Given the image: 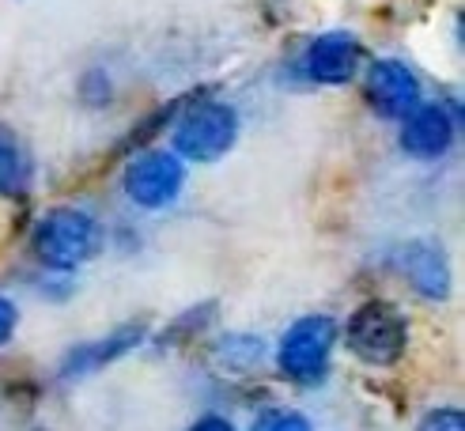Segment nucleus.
Instances as JSON below:
<instances>
[{
    "instance_id": "20e7f679",
    "label": "nucleus",
    "mask_w": 465,
    "mask_h": 431,
    "mask_svg": "<svg viewBox=\"0 0 465 431\" xmlns=\"http://www.w3.org/2000/svg\"><path fill=\"white\" fill-rule=\"evenodd\" d=\"M239 141V113L227 103H201L193 106L171 132V152L190 163H220Z\"/></svg>"
},
{
    "instance_id": "1a4fd4ad",
    "label": "nucleus",
    "mask_w": 465,
    "mask_h": 431,
    "mask_svg": "<svg viewBox=\"0 0 465 431\" xmlns=\"http://www.w3.org/2000/svg\"><path fill=\"white\" fill-rule=\"evenodd\" d=\"M141 340H144V326L141 322H125L110 337H99V340H91V345H80V348L68 352L61 359V378H80V375L99 371V367H106V363L129 356L133 348H141Z\"/></svg>"
},
{
    "instance_id": "f03ea898",
    "label": "nucleus",
    "mask_w": 465,
    "mask_h": 431,
    "mask_svg": "<svg viewBox=\"0 0 465 431\" xmlns=\"http://www.w3.org/2000/svg\"><path fill=\"white\" fill-rule=\"evenodd\" d=\"M337 345V322L330 314H307L292 322L276 345V367L281 375L299 386V390H314L330 375V359Z\"/></svg>"
},
{
    "instance_id": "dca6fc26",
    "label": "nucleus",
    "mask_w": 465,
    "mask_h": 431,
    "mask_svg": "<svg viewBox=\"0 0 465 431\" xmlns=\"http://www.w3.org/2000/svg\"><path fill=\"white\" fill-rule=\"evenodd\" d=\"M190 431H235V427H231V420H223V416H216V413H208V416L193 420Z\"/></svg>"
},
{
    "instance_id": "6e6552de",
    "label": "nucleus",
    "mask_w": 465,
    "mask_h": 431,
    "mask_svg": "<svg viewBox=\"0 0 465 431\" xmlns=\"http://www.w3.org/2000/svg\"><path fill=\"white\" fill-rule=\"evenodd\" d=\"M454 144V122L443 106L420 103L409 118H401V152L431 163V159H443Z\"/></svg>"
},
{
    "instance_id": "4468645a",
    "label": "nucleus",
    "mask_w": 465,
    "mask_h": 431,
    "mask_svg": "<svg viewBox=\"0 0 465 431\" xmlns=\"http://www.w3.org/2000/svg\"><path fill=\"white\" fill-rule=\"evenodd\" d=\"M416 431H465V413L454 405L428 408V413L420 416V424H416Z\"/></svg>"
},
{
    "instance_id": "7ed1b4c3",
    "label": "nucleus",
    "mask_w": 465,
    "mask_h": 431,
    "mask_svg": "<svg viewBox=\"0 0 465 431\" xmlns=\"http://www.w3.org/2000/svg\"><path fill=\"white\" fill-rule=\"evenodd\" d=\"M344 340L356 359L371 363V367H390V363H398L409 348V322L393 303L371 299L352 310Z\"/></svg>"
},
{
    "instance_id": "f257e3e1",
    "label": "nucleus",
    "mask_w": 465,
    "mask_h": 431,
    "mask_svg": "<svg viewBox=\"0 0 465 431\" xmlns=\"http://www.w3.org/2000/svg\"><path fill=\"white\" fill-rule=\"evenodd\" d=\"M31 250H35V258L50 272H73V269H80V265L99 258V250H103V223L91 216L87 209L61 204V209H50L35 223Z\"/></svg>"
},
{
    "instance_id": "9b49d317",
    "label": "nucleus",
    "mask_w": 465,
    "mask_h": 431,
    "mask_svg": "<svg viewBox=\"0 0 465 431\" xmlns=\"http://www.w3.org/2000/svg\"><path fill=\"white\" fill-rule=\"evenodd\" d=\"M262 340L258 337H223L220 345H216V356H220V363L223 367H231V371H246V367H253V363L262 359Z\"/></svg>"
},
{
    "instance_id": "423d86ee",
    "label": "nucleus",
    "mask_w": 465,
    "mask_h": 431,
    "mask_svg": "<svg viewBox=\"0 0 465 431\" xmlns=\"http://www.w3.org/2000/svg\"><path fill=\"white\" fill-rule=\"evenodd\" d=\"M363 95H367L371 110H375L379 118L401 122L420 106V80H416V73L405 61L386 57V61H375L367 68Z\"/></svg>"
},
{
    "instance_id": "39448f33",
    "label": "nucleus",
    "mask_w": 465,
    "mask_h": 431,
    "mask_svg": "<svg viewBox=\"0 0 465 431\" xmlns=\"http://www.w3.org/2000/svg\"><path fill=\"white\" fill-rule=\"evenodd\" d=\"M122 186H125V197L136 204V209H148V212L167 209L185 186V163L167 148L144 152L125 167Z\"/></svg>"
},
{
    "instance_id": "2eb2a0df",
    "label": "nucleus",
    "mask_w": 465,
    "mask_h": 431,
    "mask_svg": "<svg viewBox=\"0 0 465 431\" xmlns=\"http://www.w3.org/2000/svg\"><path fill=\"white\" fill-rule=\"evenodd\" d=\"M15 326H19V307L8 299V295H0V348L15 337Z\"/></svg>"
},
{
    "instance_id": "0eeeda50",
    "label": "nucleus",
    "mask_w": 465,
    "mask_h": 431,
    "mask_svg": "<svg viewBox=\"0 0 465 431\" xmlns=\"http://www.w3.org/2000/svg\"><path fill=\"white\" fill-rule=\"evenodd\" d=\"M360 61H363V45L352 31H325L318 34L307 54H303V73L314 83L325 87H341V83H352L360 73Z\"/></svg>"
},
{
    "instance_id": "ddd939ff",
    "label": "nucleus",
    "mask_w": 465,
    "mask_h": 431,
    "mask_svg": "<svg viewBox=\"0 0 465 431\" xmlns=\"http://www.w3.org/2000/svg\"><path fill=\"white\" fill-rule=\"evenodd\" d=\"M250 431H314V424L303 413H295V408H269V413L253 420Z\"/></svg>"
},
{
    "instance_id": "f8f14e48",
    "label": "nucleus",
    "mask_w": 465,
    "mask_h": 431,
    "mask_svg": "<svg viewBox=\"0 0 465 431\" xmlns=\"http://www.w3.org/2000/svg\"><path fill=\"white\" fill-rule=\"evenodd\" d=\"M19 186H23V155L8 136H0V197L19 193Z\"/></svg>"
},
{
    "instance_id": "9d476101",
    "label": "nucleus",
    "mask_w": 465,
    "mask_h": 431,
    "mask_svg": "<svg viewBox=\"0 0 465 431\" xmlns=\"http://www.w3.org/2000/svg\"><path fill=\"white\" fill-rule=\"evenodd\" d=\"M401 269L409 284L424 295V299H447L450 295V272H447V254L431 239H416L401 250Z\"/></svg>"
}]
</instances>
